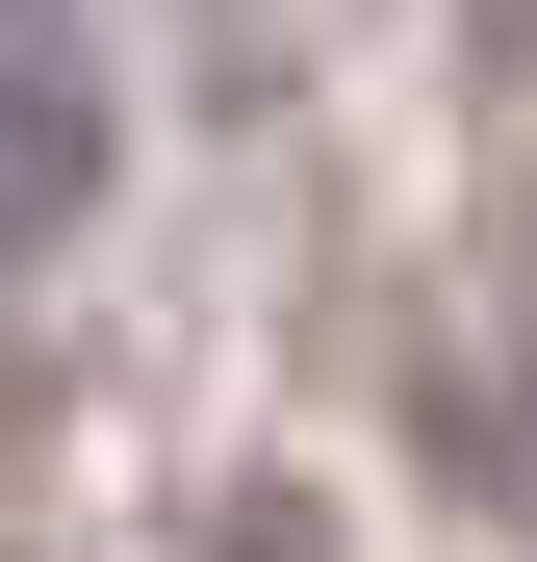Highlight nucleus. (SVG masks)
Instances as JSON below:
<instances>
[{"label": "nucleus", "mask_w": 537, "mask_h": 562, "mask_svg": "<svg viewBox=\"0 0 537 562\" xmlns=\"http://www.w3.org/2000/svg\"><path fill=\"white\" fill-rule=\"evenodd\" d=\"M77 205H103V26L77 0H0V281L77 256Z\"/></svg>", "instance_id": "nucleus-1"}]
</instances>
